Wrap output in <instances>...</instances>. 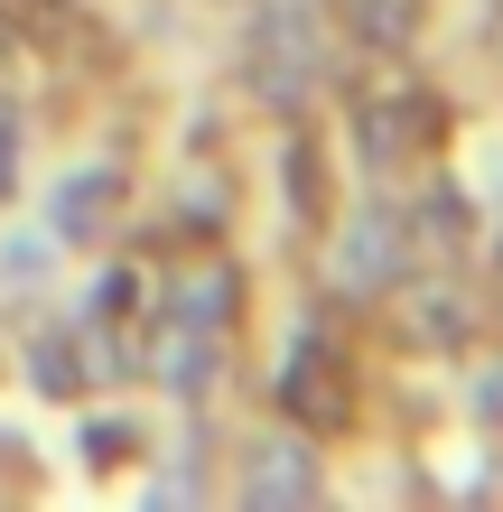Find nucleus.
Here are the masks:
<instances>
[{"label": "nucleus", "mask_w": 503, "mask_h": 512, "mask_svg": "<svg viewBox=\"0 0 503 512\" xmlns=\"http://www.w3.org/2000/svg\"><path fill=\"white\" fill-rule=\"evenodd\" d=\"M38 382H47V391H75V364H66V345H38Z\"/></svg>", "instance_id": "nucleus-10"}, {"label": "nucleus", "mask_w": 503, "mask_h": 512, "mask_svg": "<svg viewBox=\"0 0 503 512\" xmlns=\"http://www.w3.org/2000/svg\"><path fill=\"white\" fill-rule=\"evenodd\" d=\"M112 196H122V168H75L66 187L47 196V233L56 243H94V224H112Z\"/></svg>", "instance_id": "nucleus-3"}, {"label": "nucleus", "mask_w": 503, "mask_h": 512, "mask_svg": "<svg viewBox=\"0 0 503 512\" xmlns=\"http://www.w3.org/2000/svg\"><path fill=\"white\" fill-rule=\"evenodd\" d=\"M10 187H19V112L0 103V196H10Z\"/></svg>", "instance_id": "nucleus-9"}, {"label": "nucleus", "mask_w": 503, "mask_h": 512, "mask_svg": "<svg viewBox=\"0 0 503 512\" xmlns=\"http://www.w3.org/2000/svg\"><path fill=\"white\" fill-rule=\"evenodd\" d=\"M224 317V280H187V298H177V326H215Z\"/></svg>", "instance_id": "nucleus-7"}, {"label": "nucleus", "mask_w": 503, "mask_h": 512, "mask_svg": "<svg viewBox=\"0 0 503 512\" xmlns=\"http://www.w3.org/2000/svg\"><path fill=\"white\" fill-rule=\"evenodd\" d=\"M317 494V457L299 438H261L252 447V466H243V503L252 512H280V503H308Z\"/></svg>", "instance_id": "nucleus-2"}, {"label": "nucleus", "mask_w": 503, "mask_h": 512, "mask_svg": "<svg viewBox=\"0 0 503 512\" xmlns=\"http://www.w3.org/2000/svg\"><path fill=\"white\" fill-rule=\"evenodd\" d=\"M47 252H56V233H28V243H19V233H10V243H0V280H38V270H47Z\"/></svg>", "instance_id": "nucleus-6"}, {"label": "nucleus", "mask_w": 503, "mask_h": 512, "mask_svg": "<svg viewBox=\"0 0 503 512\" xmlns=\"http://www.w3.org/2000/svg\"><path fill=\"white\" fill-rule=\"evenodd\" d=\"M131 447V419H94V429H84V466H112Z\"/></svg>", "instance_id": "nucleus-8"}, {"label": "nucleus", "mask_w": 503, "mask_h": 512, "mask_svg": "<svg viewBox=\"0 0 503 512\" xmlns=\"http://www.w3.org/2000/svg\"><path fill=\"white\" fill-rule=\"evenodd\" d=\"M159 382H177V391L215 382V326H177V336H159Z\"/></svg>", "instance_id": "nucleus-5"}, {"label": "nucleus", "mask_w": 503, "mask_h": 512, "mask_svg": "<svg viewBox=\"0 0 503 512\" xmlns=\"http://www.w3.org/2000/svg\"><path fill=\"white\" fill-rule=\"evenodd\" d=\"M243 66H252L261 103H299L317 84V19L299 10V0H271V10L252 19V38H243Z\"/></svg>", "instance_id": "nucleus-1"}, {"label": "nucleus", "mask_w": 503, "mask_h": 512, "mask_svg": "<svg viewBox=\"0 0 503 512\" xmlns=\"http://www.w3.org/2000/svg\"><path fill=\"white\" fill-rule=\"evenodd\" d=\"M392 270H401V224H392V215H364V224L336 243V289H354V298L392 289Z\"/></svg>", "instance_id": "nucleus-4"}]
</instances>
